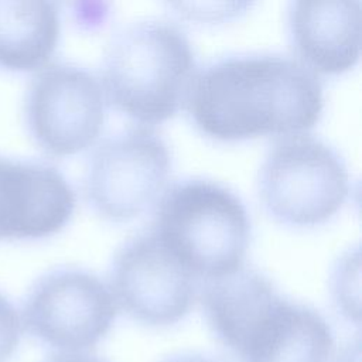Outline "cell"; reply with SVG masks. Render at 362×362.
Segmentation results:
<instances>
[{
  "instance_id": "cell-8",
  "label": "cell",
  "mask_w": 362,
  "mask_h": 362,
  "mask_svg": "<svg viewBox=\"0 0 362 362\" xmlns=\"http://www.w3.org/2000/svg\"><path fill=\"white\" fill-rule=\"evenodd\" d=\"M109 280L116 304L153 327L182 320L195 301L199 281L150 230L132 236L116 250Z\"/></svg>"
},
{
  "instance_id": "cell-6",
  "label": "cell",
  "mask_w": 362,
  "mask_h": 362,
  "mask_svg": "<svg viewBox=\"0 0 362 362\" xmlns=\"http://www.w3.org/2000/svg\"><path fill=\"white\" fill-rule=\"evenodd\" d=\"M106 98L88 69L54 62L30 81L23 99L25 129L47 154L65 157L90 147L105 123Z\"/></svg>"
},
{
  "instance_id": "cell-7",
  "label": "cell",
  "mask_w": 362,
  "mask_h": 362,
  "mask_svg": "<svg viewBox=\"0 0 362 362\" xmlns=\"http://www.w3.org/2000/svg\"><path fill=\"white\" fill-rule=\"evenodd\" d=\"M170 171L165 141L150 127H129L102 140L92 153L85 195L105 219L129 221L157 201Z\"/></svg>"
},
{
  "instance_id": "cell-3",
  "label": "cell",
  "mask_w": 362,
  "mask_h": 362,
  "mask_svg": "<svg viewBox=\"0 0 362 362\" xmlns=\"http://www.w3.org/2000/svg\"><path fill=\"white\" fill-rule=\"evenodd\" d=\"M150 232L198 280L243 267L250 221L240 198L206 178L170 185L154 211Z\"/></svg>"
},
{
  "instance_id": "cell-1",
  "label": "cell",
  "mask_w": 362,
  "mask_h": 362,
  "mask_svg": "<svg viewBox=\"0 0 362 362\" xmlns=\"http://www.w3.org/2000/svg\"><path fill=\"white\" fill-rule=\"evenodd\" d=\"M185 105L195 126L221 141L291 136L311 129L324 109L311 69L280 54H239L197 71Z\"/></svg>"
},
{
  "instance_id": "cell-14",
  "label": "cell",
  "mask_w": 362,
  "mask_h": 362,
  "mask_svg": "<svg viewBox=\"0 0 362 362\" xmlns=\"http://www.w3.org/2000/svg\"><path fill=\"white\" fill-rule=\"evenodd\" d=\"M44 362H105V361L95 358V356H89V355L59 354V355H52L51 358L45 359Z\"/></svg>"
},
{
  "instance_id": "cell-11",
  "label": "cell",
  "mask_w": 362,
  "mask_h": 362,
  "mask_svg": "<svg viewBox=\"0 0 362 362\" xmlns=\"http://www.w3.org/2000/svg\"><path fill=\"white\" fill-rule=\"evenodd\" d=\"M287 28L297 61L314 74H342L359 59V1H293Z\"/></svg>"
},
{
  "instance_id": "cell-10",
  "label": "cell",
  "mask_w": 362,
  "mask_h": 362,
  "mask_svg": "<svg viewBox=\"0 0 362 362\" xmlns=\"http://www.w3.org/2000/svg\"><path fill=\"white\" fill-rule=\"evenodd\" d=\"M76 195L51 163L0 153V240H35L59 232Z\"/></svg>"
},
{
  "instance_id": "cell-15",
  "label": "cell",
  "mask_w": 362,
  "mask_h": 362,
  "mask_svg": "<svg viewBox=\"0 0 362 362\" xmlns=\"http://www.w3.org/2000/svg\"><path fill=\"white\" fill-rule=\"evenodd\" d=\"M161 362H221V361L205 356V355H199V354H180V355L170 356Z\"/></svg>"
},
{
  "instance_id": "cell-5",
  "label": "cell",
  "mask_w": 362,
  "mask_h": 362,
  "mask_svg": "<svg viewBox=\"0 0 362 362\" xmlns=\"http://www.w3.org/2000/svg\"><path fill=\"white\" fill-rule=\"evenodd\" d=\"M117 304L92 272L61 266L41 274L28 288L21 311L24 329L58 351L95 346L110 329Z\"/></svg>"
},
{
  "instance_id": "cell-13",
  "label": "cell",
  "mask_w": 362,
  "mask_h": 362,
  "mask_svg": "<svg viewBox=\"0 0 362 362\" xmlns=\"http://www.w3.org/2000/svg\"><path fill=\"white\" fill-rule=\"evenodd\" d=\"M21 337V320L11 300L0 291V362H7Z\"/></svg>"
},
{
  "instance_id": "cell-2",
  "label": "cell",
  "mask_w": 362,
  "mask_h": 362,
  "mask_svg": "<svg viewBox=\"0 0 362 362\" xmlns=\"http://www.w3.org/2000/svg\"><path fill=\"white\" fill-rule=\"evenodd\" d=\"M195 74V57L185 34L171 23L143 20L122 27L110 38L102 88L117 110L154 124L180 110Z\"/></svg>"
},
{
  "instance_id": "cell-9",
  "label": "cell",
  "mask_w": 362,
  "mask_h": 362,
  "mask_svg": "<svg viewBox=\"0 0 362 362\" xmlns=\"http://www.w3.org/2000/svg\"><path fill=\"white\" fill-rule=\"evenodd\" d=\"M225 346L240 362H329L334 337L318 311L273 288L247 313Z\"/></svg>"
},
{
  "instance_id": "cell-4",
  "label": "cell",
  "mask_w": 362,
  "mask_h": 362,
  "mask_svg": "<svg viewBox=\"0 0 362 362\" xmlns=\"http://www.w3.org/2000/svg\"><path fill=\"white\" fill-rule=\"evenodd\" d=\"M349 192L348 170L338 153L305 133L284 136L269 150L259 173L267 212L291 226L328 221Z\"/></svg>"
},
{
  "instance_id": "cell-12",
  "label": "cell",
  "mask_w": 362,
  "mask_h": 362,
  "mask_svg": "<svg viewBox=\"0 0 362 362\" xmlns=\"http://www.w3.org/2000/svg\"><path fill=\"white\" fill-rule=\"evenodd\" d=\"M61 33L54 1H0V69L28 72L48 62Z\"/></svg>"
}]
</instances>
